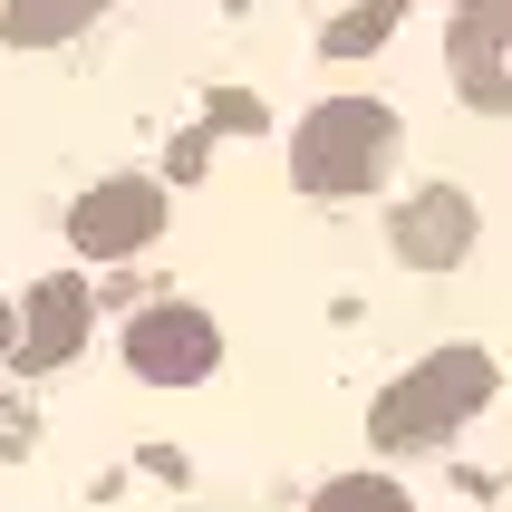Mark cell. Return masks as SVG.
I'll return each mask as SVG.
<instances>
[{
	"instance_id": "cell-8",
	"label": "cell",
	"mask_w": 512,
	"mask_h": 512,
	"mask_svg": "<svg viewBox=\"0 0 512 512\" xmlns=\"http://www.w3.org/2000/svg\"><path fill=\"white\" fill-rule=\"evenodd\" d=\"M78 20H87V0H10V39H29V49L39 39H68Z\"/></svg>"
},
{
	"instance_id": "cell-10",
	"label": "cell",
	"mask_w": 512,
	"mask_h": 512,
	"mask_svg": "<svg viewBox=\"0 0 512 512\" xmlns=\"http://www.w3.org/2000/svg\"><path fill=\"white\" fill-rule=\"evenodd\" d=\"M387 10H397V0H358L348 29H329V49H377V39H387Z\"/></svg>"
},
{
	"instance_id": "cell-9",
	"label": "cell",
	"mask_w": 512,
	"mask_h": 512,
	"mask_svg": "<svg viewBox=\"0 0 512 512\" xmlns=\"http://www.w3.org/2000/svg\"><path fill=\"white\" fill-rule=\"evenodd\" d=\"M310 512H406V493H397V484H377V474H348V484H329Z\"/></svg>"
},
{
	"instance_id": "cell-3",
	"label": "cell",
	"mask_w": 512,
	"mask_h": 512,
	"mask_svg": "<svg viewBox=\"0 0 512 512\" xmlns=\"http://www.w3.org/2000/svg\"><path fill=\"white\" fill-rule=\"evenodd\" d=\"M126 358H136V377H155V387H194V377L213 368V319L184 310V300H155V310H136V329H126Z\"/></svg>"
},
{
	"instance_id": "cell-4",
	"label": "cell",
	"mask_w": 512,
	"mask_h": 512,
	"mask_svg": "<svg viewBox=\"0 0 512 512\" xmlns=\"http://www.w3.org/2000/svg\"><path fill=\"white\" fill-rule=\"evenodd\" d=\"M165 223V194L155 184H97V194L68 213V232H78V252H97V261H116V252H136L145 232Z\"/></svg>"
},
{
	"instance_id": "cell-7",
	"label": "cell",
	"mask_w": 512,
	"mask_h": 512,
	"mask_svg": "<svg viewBox=\"0 0 512 512\" xmlns=\"http://www.w3.org/2000/svg\"><path fill=\"white\" fill-rule=\"evenodd\" d=\"M78 339H87V281L58 271V281L29 290V339H20V358H29V368H58Z\"/></svg>"
},
{
	"instance_id": "cell-2",
	"label": "cell",
	"mask_w": 512,
	"mask_h": 512,
	"mask_svg": "<svg viewBox=\"0 0 512 512\" xmlns=\"http://www.w3.org/2000/svg\"><path fill=\"white\" fill-rule=\"evenodd\" d=\"M387 136H397L387 107L329 97V107L300 126V145H290V174H300L310 194H358V184H377V165H387Z\"/></svg>"
},
{
	"instance_id": "cell-6",
	"label": "cell",
	"mask_w": 512,
	"mask_h": 512,
	"mask_svg": "<svg viewBox=\"0 0 512 512\" xmlns=\"http://www.w3.org/2000/svg\"><path fill=\"white\" fill-rule=\"evenodd\" d=\"M464 242H474V203L445 194V184H435V194H416V203L397 213V252H406V261H426V271H445Z\"/></svg>"
},
{
	"instance_id": "cell-1",
	"label": "cell",
	"mask_w": 512,
	"mask_h": 512,
	"mask_svg": "<svg viewBox=\"0 0 512 512\" xmlns=\"http://www.w3.org/2000/svg\"><path fill=\"white\" fill-rule=\"evenodd\" d=\"M484 397H493V358L445 348V358H426L416 377L387 387V406H377V445H435V435H455Z\"/></svg>"
},
{
	"instance_id": "cell-11",
	"label": "cell",
	"mask_w": 512,
	"mask_h": 512,
	"mask_svg": "<svg viewBox=\"0 0 512 512\" xmlns=\"http://www.w3.org/2000/svg\"><path fill=\"white\" fill-rule=\"evenodd\" d=\"M0 348H10V310H0Z\"/></svg>"
},
{
	"instance_id": "cell-5",
	"label": "cell",
	"mask_w": 512,
	"mask_h": 512,
	"mask_svg": "<svg viewBox=\"0 0 512 512\" xmlns=\"http://www.w3.org/2000/svg\"><path fill=\"white\" fill-rule=\"evenodd\" d=\"M503 39H512V0H464V10H455V78H464V97L493 107V116L512 107V78L493 68Z\"/></svg>"
}]
</instances>
